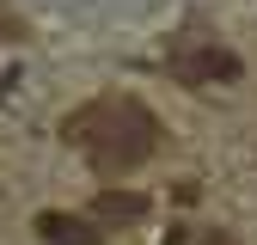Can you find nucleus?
I'll use <instances>...</instances> for the list:
<instances>
[{
    "label": "nucleus",
    "mask_w": 257,
    "mask_h": 245,
    "mask_svg": "<svg viewBox=\"0 0 257 245\" xmlns=\"http://www.w3.org/2000/svg\"><path fill=\"white\" fill-rule=\"evenodd\" d=\"M172 245H239L227 227H202V233H172Z\"/></svg>",
    "instance_id": "obj_5"
},
{
    "label": "nucleus",
    "mask_w": 257,
    "mask_h": 245,
    "mask_svg": "<svg viewBox=\"0 0 257 245\" xmlns=\"http://www.w3.org/2000/svg\"><path fill=\"white\" fill-rule=\"evenodd\" d=\"M25 37V19H13V13H0V43H19Z\"/></svg>",
    "instance_id": "obj_6"
},
{
    "label": "nucleus",
    "mask_w": 257,
    "mask_h": 245,
    "mask_svg": "<svg viewBox=\"0 0 257 245\" xmlns=\"http://www.w3.org/2000/svg\"><path fill=\"white\" fill-rule=\"evenodd\" d=\"M61 141H74L92 160V172L122 178V172H135V166L153 160L159 116L141 98H92V104H80L68 122H61Z\"/></svg>",
    "instance_id": "obj_1"
},
{
    "label": "nucleus",
    "mask_w": 257,
    "mask_h": 245,
    "mask_svg": "<svg viewBox=\"0 0 257 245\" xmlns=\"http://www.w3.org/2000/svg\"><path fill=\"white\" fill-rule=\"evenodd\" d=\"M147 214H153V202L141 196V190H98V196H92V221H98V227H128V221H147Z\"/></svg>",
    "instance_id": "obj_4"
},
{
    "label": "nucleus",
    "mask_w": 257,
    "mask_h": 245,
    "mask_svg": "<svg viewBox=\"0 0 257 245\" xmlns=\"http://www.w3.org/2000/svg\"><path fill=\"white\" fill-rule=\"evenodd\" d=\"M37 233H43V245H104L98 221H80V214H61V208L37 214Z\"/></svg>",
    "instance_id": "obj_3"
},
{
    "label": "nucleus",
    "mask_w": 257,
    "mask_h": 245,
    "mask_svg": "<svg viewBox=\"0 0 257 245\" xmlns=\"http://www.w3.org/2000/svg\"><path fill=\"white\" fill-rule=\"evenodd\" d=\"M166 68H172V80H184V86H233V80L245 74V61H239L227 43H196V49H178Z\"/></svg>",
    "instance_id": "obj_2"
}]
</instances>
